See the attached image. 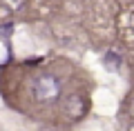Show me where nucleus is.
<instances>
[{
    "mask_svg": "<svg viewBox=\"0 0 134 131\" xmlns=\"http://www.w3.org/2000/svg\"><path fill=\"white\" fill-rule=\"evenodd\" d=\"M58 96H60V82H58V78H54L49 73L36 78V82H34V98L38 102H54Z\"/></svg>",
    "mask_w": 134,
    "mask_h": 131,
    "instance_id": "f257e3e1",
    "label": "nucleus"
},
{
    "mask_svg": "<svg viewBox=\"0 0 134 131\" xmlns=\"http://www.w3.org/2000/svg\"><path fill=\"white\" fill-rule=\"evenodd\" d=\"M87 111V102L83 96L78 93H72L69 98L65 100V104H63V113H65L69 120H78V118H83Z\"/></svg>",
    "mask_w": 134,
    "mask_h": 131,
    "instance_id": "f03ea898",
    "label": "nucleus"
},
{
    "mask_svg": "<svg viewBox=\"0 0 134 131\" xmlns=\"http://www.w3.org/2000/svg\"><path fill=\"white\" fill-rule=\"evenodd\" d=\"M105 62H107V67H110V69H119L121 58H119V56L114 58V51H110V53H107V58H105Z\"/></svg>",
    "mask_w": 134,
    "mask_h": 131,
    "instance_id": "7ed1b4c3",
    "label": "nucleus"
},
{
    "mask_svg": "<svg viewBox=\"0 0 134 131\" xmlns=\"http://www.w3.org/2000/svg\"><path fill=\"white\" fill-rule=\"evenodd\" d=\"M0 36L5 38V36H11V22L9 24H0Z\"/></svg>",
    "mask_w": 134,
    "mask_h": 131,
    "instance_id": "20e7f679",
    "label": "nucleus"
},
{
    "mask_svg": "<svg viewBox=\"0 0 134 131\" xmlns=\"http://www.w3.org/2000/svg\"><path fill=\"white\" fill-rule=\"evenodd\" d=\"M7 5H9V9H16V7H20L23 5V0H5Z\"/></svg>",
    "mask_w": 134,
    "mask_h": 131,
    "instance_id": "39448f33",
    "label": "nucleus"
}]
</instances>
